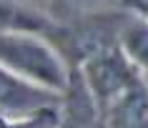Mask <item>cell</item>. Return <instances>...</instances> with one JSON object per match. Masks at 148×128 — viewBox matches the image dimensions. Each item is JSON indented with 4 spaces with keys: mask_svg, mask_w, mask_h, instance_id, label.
<instances>
[{
    "mask_svg": "<svg viewBox=\"0 0 148 128\" xmlns=\"http://www.w3.org/2000/svg\"><path fill=\"white\" fill-rule=\"evenodd\" d=\"M0 65L8 71H18L23 75L45 83L50 88L63 86V65L53 55V50L40 40L20 33H0Z\"/></svg>",
    "mask_w": 148,
    "mask_h": 128,
    "instance_id": "obj_1",
    "label": "cell"
},
{
    "mask_svg": "<svg viewBox=\"0 0 148 128\" xmlns=\"http://www.w3.org/2000/svg\"><path fill=\"white\" fill-rule=\"evenodd\" d=\"M40 101H45V96L35 88H28L25 83L15 80L3 65H0V105L8 111H30Z\"/></svg>",
    "mask_w": 148,
    "mask_h": 128,
    "instance_id": "obj_2",
    "label": "cell"
},
{
    "mask_svg": "<svg viewBox=\"0 0 148 128\" xmlns=\"http://www.w3.org/2000/svg\"><path fill=\"white\" fill-rule=\"evenodd\" d=\"M40 25V18H35L33 13L15 5H8L0 0V28H10V30H33Z\"/></svg>",
    "mask_w": 148,
    "mask_h": 128,
    "instance_id": "obj_3",
    "label": "cell"
},
{
    "mask_svg": "<svg viewBox=\"0 0 148 128\" xmlns=\"http://www.w3.org/2000/svg\"><path fill=\"white\" fill-rule=\"evenodd\" d=\"M13 128H25V126H13Z\"/></svg>",
    "mask_w": 148,
    "mask_h": 128,
    "instance_id": "obj_4",
    "label": "cell"
}]
</instances>
